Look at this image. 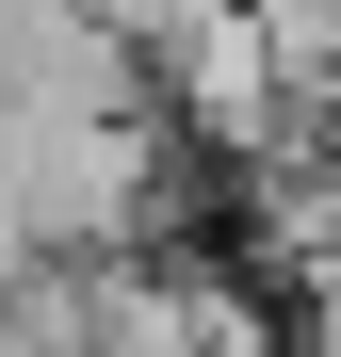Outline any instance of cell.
Returning <instances> with one entry per match:
<instances>
[{
  "instance_id": "cell-1",
  "label": "cell",
  "mask_w": 341,
  "mask_h": 357,
  "mask_svg": "<svg viewBox=\"0 0 341 357\" xmlns=\"http://www.w3.org/2000/svg\"><path fill=\"white\" fill-rule=\"evenodd\" d=\"M0 357H33V341H17V325H0Z\"/></svg>"
}]
</instances>
